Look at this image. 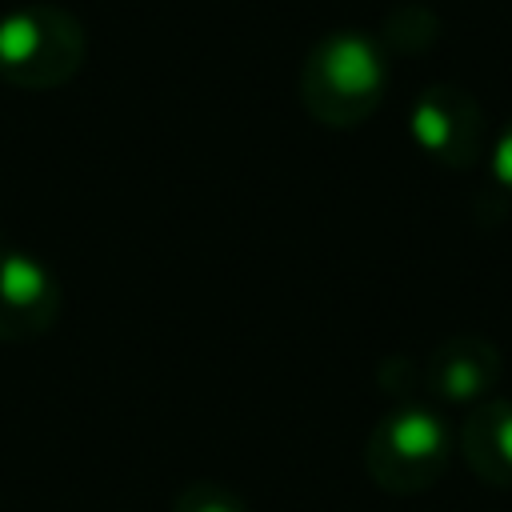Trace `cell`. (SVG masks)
<instances>
[{
  "label": "cell",
  "mask_w": 512,
  "mask_h": 512,
  "mask_svg": "<svg viewBox=\"0 0 512 512\" xmlns=\"http://www.w3.org/2000/svg\"><path fill=\"white\" fill-rule=\"evenodd\" d=\"M452 460V432L444 416L424 404H400L384 412L364 444V468L376 488L392 496L428 492Z\"/></svg>",
  "instance_id": "3"
},
{
  "label": "cell",
  "mask_w": 512,
  "mask_h": 512,
  "mask_svg": "<svg viewBox=\"0 0 512 512\" xmlns=\"http://www.w3.org/2000/svg\"><path fill=\"white\" fill-rule=\"evenodd\" d=\"M168 512H248V504L220 480H188L172 496Z\"/></svg>",
  "instance_id": "8"
},
{
  "label": "cell",
  "mask_w": 512,
  "mask_h": 512,
  "mask_svg": "<svg viewBox=\"0 0 512 512\" xmlns=\"http://www.w3.org/2000/svg\"><path fill=\"white\" fill-rule=\"evenodd\" d=\"M60 284L40 256L8 240L0 228V340L28 344L40 340L60 316Z\"/></svg>",
  "instance_id": "5"
},
{
  "label": "cell",
  "mask_w": 512,
  "mask_h": 512,
  "mask_svg": "<svg viewBox=\"0 0 512 512\" xmlns=\"http://www.w3.org/2000/svg\"><path fill=\"white\" fill-rule=\"evenodd\" d=\"M388 92L384 48L364 32H332L316 40L300 68V104L324 128L364 124Z\"/></svg>",
  "instance_id": "1"
},
{
  "label": "cell",
  "mask_w": 512,
  "mask_h": 512,
  "mask_svg": "<svg viewBox=\"0 0 512 512\" xmlns=\"http://www.w3.org/2000/svg\"><path fill=\"white\" fill-rule=\"evenodd\" d=\"M504 372L500 348L484 336H448L420 364V384L444 404H480L492 396Z\"/></svg>",
  "instance_id": "6"
},
{
  "label": "cell",
  "mask_w": 512,
  "mask_h": 512,
  "mask_svg": "<svg viewBox=\"0 0 512 512\" xmlns=\"http://www.w3.org/2000/svg\"><path fill=\"white\" fill-rule=\"evenodd\" d=\"M488 168H492V180L504 192H512V120L500 128V136L492 144V156H488Z\"/></svg>",
  "instance_id": "9"
},
{
  "label": "cell",
  "mask_w": 512,
  "mask_h": 512,
  "mask_svg": "<svg viewBox=\"0 0 512 512\" xmlns=\"http://www.w3.org/2000/svg\"><path fill=\"white\" fill-rule=\"evenodd\" d=\"M460 452L476 480L512 488V400L488 396L472 404L460 424Z\"/></svg>",
  "instance_id": "7"
},
{
  "label": "cell",
  "mask_w": 512,
  "mask_h": 512,
  "mask_svg": "<svg viewBox=\"0 0 512 512\" xmlns=\"http://www.w3.org/2000/svg\"><path fill=\"white\" fill-rule=\"evenodd\" d=\"M84 52V28L60 4H24L0 16V80L12 88H60L80 72Z\"/></svg>",
  "instance_id": "2"
},
{
  "label": "cell",
  "mask_w": 512,
  "mask_h": 512,
  "mask_svg": "<svg viewBox=\"0 0 512 512\" xmlns=\"http://www.w3.org/2000/svg\"><path fill=\"white\" fill-rule=\"evenodd\" d=\"M408 132L416 148L440 168H472L484 152V112L476 96L460 84H428L408 112Z\"/></svg>",
  "instance_id": "4"
}]
</instances>
